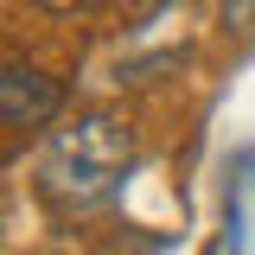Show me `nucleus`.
Here are the masks:
<instances>
[{
	"label": "nucleus",
	"instance_id": "obj_1",
	"mask_svg": "<svg viewBox=\"0 0 255 255\" xmlns=\"http://www.w3.org/2000/svg\"><path fill=\"white\" fill-rule=\"evenodd\" d=\"M128 166H134V134L115 115H83V122L58 128L38 153V198L58 217H83L96 204H109L122 191Z\"/></svg>",
	"mask_w": 255,
	"mask_h": 255
},
{
	"label": "nucleus",
	"instance_id": "obj_2",
	"mask_svg": "<svg viewBox=\"0 0 255 255\" xmlns=\"http://www.w3.org/2000/svg\"><path fill=\"white\" fill-rule=\"evenodd\" d=\"M58 109H64V90L45 70H32V64H6L0 70V115H6V128H45Z\"/></svg>",
	"mask_w": 255,
	"mask_h": 255
},
{
	"label": "nucleus",
	"instance_id": "obj_3",
	"mask_svg": "<svg viewBox=\"0 0 255 255\" xmlns=\"http://www.w3.org/2000/svg\"><path fill=\"white\" fill-rule=\"evenodd\" d=\"M223 32L255 38V0H223Z\"/></svg>",
	"mask_w": 255,
	"mask_h": 255
},
{
	"label": "nucleus",
	"instance_id": "obj_4",
	"mask_svg": "<svg viewBox=\"0 0 255 255\" xmlns=\"http://www.w3.org/2000/svg\"><path fill=\"white\" fill-rule=\"evenodd\" d=\"M38 6H51V13H90V6H102V0H38Z\"/></svg>",
	"mask_w": 255,
	"mask_h": 255
},
{
	"label": "nucleus",
	"instance_id": "obj_5",
	"mask_svg": "<svg viewBox=\"0 0 255 255\" xmlns=\"http://www.w3.org/2000/svg\"><path fill=\"white\" fill-rule=\"evenodd\" d=\"M147 6H159V0H147Z\"/></svg>",
	"mask_w": 255,
	"mask_h": 255
}]
</instances>
